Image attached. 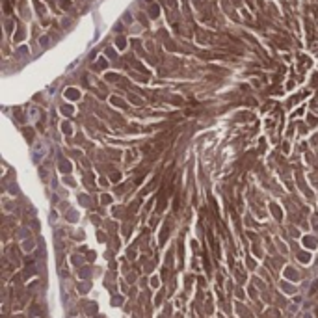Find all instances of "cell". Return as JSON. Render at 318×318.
Returning <instances> with one entry per match:
<instances>
[{
    "instance_id": "cell-1",
    "label": "cell",
    "mask_w": 318,
    "mask_h": 318,
    "mask_svg": "<svg viewBox=\"0 0 318 318\" xmlns=\"http://www.w3.org/2000/svg\"><path fill=\"white\" fill-rule=\"evenodd\" d=\"M151 17L153 19L158 17V6H156V4H153V6H151Z\"/></svg>"
},
{
    "instance_id": "cell-2",
    "label": "cell",
    "mask_w": 318,
    "mask_h": 318,
    "mask_svg": "<svg viewBox=\"0 0 318 318\" xmlns=\"http://www.w3.org/2000/svg\"><path fill=\"white\" fill-rule=\"evenodd\" d=\"M117 47H119V49H123V47H125V39L123 37H117Z\"/></svg>"
}]
</instances>
